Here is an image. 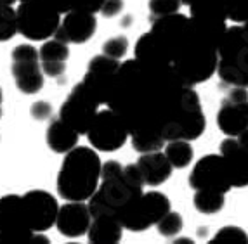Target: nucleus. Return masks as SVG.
<instances>
[{"instance_id": "obj_1", "label": "nucleus", "mask_w": 248, "mask_h": 244, "mask_svg": "<svg viewBox=\"0 0 248 244\" xmlns=\"http://www.w3.org/2000/svg\"><path fill=\"white\" fill-rule=\"evenodd\" d=\"M132 133H158L169 141L184 139L205 118L196 90L184 85L170 64L139 59L122 62L108 100Z\"/></svg>"}, {"instance_id": "obj_2", "label": "nucleus", "mask_w": 248, "mask_h": 244, "mask_svg": "<svg viewBox=\"0 0 248 244\" xmlns=\"http://www.w3.org/2000/svg\"><path fill=\"white\" fill-rule=\"evenodd\" d=\"M99 154L94 147L77 145L64 154L62 165L59 168L56 189L64 201H89L101 180Z\"/></svg>"}, {"instance_id": "obj_3", "label": "nucleus", "mask_w": 248, "mask_h": 244, "mask_svg": "<svg viewBox=\"0 0 248 244\" xmlns=\"http://www.w3.org/2000/svg\"><path fill=\"white\" fill-rule=\"evenodd\" d=\"M142 187L144 180L137 165L124 166V173L120 177L101 180L97 190L89 198L87 203L92 218L99 215H115L118 208L144 192Z\"/></svg>"}, {"instance_id": "obj_4", "label": "nucleus", "mask_w": 248, "mask_h": 244, "mask_svg": "<svg viewBox=\"0 0 248 244\" xmlns=\"http://www.w3.org/2000/svg\"><path fill=\"white\" fill-rule=\"evenodd\" d=\"M217 76L229 88H248V33L243 25L226 29L219 45Z\"/></svg>"}, {"instance_id": "obj_5", "label": "nucleus", "mask_w": 248, "mask_h": 244, "mask_svg": "<svg viewBox=\"0 0 248 244\" xmlns=\"http://www.w3.org/2000/svg\"><path fill=\"white\" fill-rule=\"evenodd\" d=\"M170 211V199L160 190H148L118 208L115 215L127 230L144 232Z\"/></svg>"}, {"instance_id": "obj_6", "label": "nucleus", "mask_w": 248, "mask_h": 244, "mask_svg": "<svg viewBox=\"0 0 248 244\" xmlns=\"http://www.w3.org/2000/svg\"><path fill=\"white\" fill-rule=\"evenodd\" d=\"M42 232L28 227L23 196L7 194L0 198V244H47Z\"/></svg>"}, {"instance_id": "obj_7", "label": "nucleus", "mask_w": 248, "mask_h": 244, "mask_svg": "<svg viewBox=\"0 0 248 244\" xmlns=\"http://www.w3.org/2000/svg\"><path fill=\"white\" fill-rule=\"evenodd\" d=\"M17 29L31 42H46L54 37L61 25L62 14L47 0H28L17 7Z\"/></svg>"}, {"instance_id": "obj_8", "label": "nucleus", "mask_w": 248, "mask_h": 244, "mask_svg": "<svg viewBox=\"0 0 248 244\" xmlns=\"http://www.w3.org/2000/svg\"><path fill=\"white\" fill-rule=\"evenodd\" d=\"M97 113H99V102L83 85V82H80L71 88L66 100L61 104L59 118L73 130H77L80 135H87Z\"/></svg>"}, {"instance_id": "obj_9", "label": "nucleus", "mask_w": 248, "mask_h": 244, "mask_svg": "<svg viewBox=\"0 0 248 244\" xmlns=\"http://www.w3.org/2000/svg\"><path fill=\"white\" fill-rule=\"evenodd\" d=\"M128 135L130 132H128L127 125L111 108L101 109L95 115L87 132L91 145L95 151H103V153H113V151L124 147Z\"/></svg>"}, {"instance_id": "obj_10", "label": "nucleus", "mask_w": 248, "mask_h": 244, "mask_svg": "<svg viewBox=\"0 0 248 244\" xmlns=\"http://www.w3.org/2000/svg\"><path fill=\"white\" fill-rule=\"evenodd\" d=\"M189 187L195 190H219L228 194L232 189V182L222 154H207L198 159L189 173Z\"/></svg>"}, {"instance_id": "obj_11", "label": "nucleus", "mask_w": 248, "mask_h": 244, "mask_svg": "<svg viewBox=\"0 0 248 244\" xmlns=\"http://www.w3.org/2000/svg\"><path fill=\"white\" fill-rule=\"evenodd\" d=\"M217 127L228 137H238L248 129V90L231 87L217 111Z\"/></svg>"}, {"instance_id": "obj_12", "label": "nucleus", "mask_w": 248, "mask_h": 244, "mask_svg": "<svg viewBox=\"0 0 248 244\" xmlns=\"http://www.w3.org/2000/svg\"><path fill=\"white\" fill-rule=\"evenodd\" d=\"M118 70H120V61L106 54L94 56L89 61L87 73H85L82 82L99 104H108V100H109L113 82H115Z\"/></svg>"}, {"instance_id": "obj_13", "label": "nucleus", "mask_w": 248, "mask_h": 244, "mask_svg": "<svg viewBox=\"0 0 248 244\" xmlns=\"http://www.w3.org/2000/svg\"><path fill=\"white\" fill-rule=\"evenodd\" d=\"M23 206L28 227L33 232H46L47 229L56 225V218L61 208L50 192L40 189L23 194Z\"/></svg>"}, {"instance_id": "obj_14", "label": "nucleus", "mask_w": 248, "mask_h": 244, "mask_svg": "<svg viewBox=\"0 0 248 244\" xmlns=\"http://www.w3.org/2000/svg\"><path fill=\"white\" fill-rule=\"evenodd\" d=\"M97 29L95 14L83 13V11H70L61 19L58 31L54 33V38L64 42V43H85L94 37Z\"/></svg>"}, {"instance_id": "obj_15", "label": "nucleus", "mask_w": 248, "mask_h": 244, "mask_svg": "<svg viewBox=\"0 0 248 244\" xmlns=\"http://www.w3.org/2000/svg\"><path fill=\"white\" fill-rule=\"evenodd\" d=\"M91 222L92 213L89 210V204H85L83 201H70L59 208L56 229L61 236L75 239L87 234Z\"/></svg>"}, {"instance_id": "obj_16", "label": "nucleus", "mask_w": 248, "mask_h": 244, "mask_svg": "<svg viewBox=\"0 0 248 244\" xmlns=\"http://www.w3.org/2000/svg\"><path fill=\"white\" fill-rule=\"evenodd\" d=\"M220 154L228 165L232 187H248V151L240 144L238 137H228L220 142Z\"/></svg>"}, {"instance_id": "obj_17", "label": "nucleus", "mask_w": 248, "mask_h": 244, "mask_svg": "<svg viewBox=\"0 0 248 244\" xmlns=\"http://www.w3.org/2000/svg\"><path fill=\"white\" fill-rule=\"evenodd\" d=\"M136 165L142 175L144 186L148 187H156L165 184L172 175V170H174L167 154L161 153V151L141 154Z\"/></svg>"}, {"instance_id": "obj_18", "label": "nucleus", "mask_w": 248, "mask_h": 244, "mask_svg": "<svg viewBox=\"0 0 248 244\" xmlns=\"http://www.w3.org/2000/svg\"><path fill=\"white\" fill-rule=\"evenodd\" d=\"M13 76L16 82V87L21 94L33 95L38 94L44 87V70H42L40 59L31 61H13Z\"/></svg>"}, {"instance_id": "obj_19", "label": "nucleus", "mask_w": 248, "mask_h": 244, "mask_svg": "<svg viewBox=\"0 0 248 244\" xmlns=\"http://www.w3.org/2000/svg\"><path fill=\"white\" fill-rule=\"evenodd\" d=\"M124 229L116 215H99L92 218L87 237L94 244H116L124 237Z\"/></svg>"}, {"instance_id": "obj_20", "label": "nucleus", "mask_w": 248, "mask_h": 244, "mask_svg": "<svg viewBox=\"0 0 248 244\" xmlns=\"http://www.w3.org/2000/svg\"><path fill=\"white\" fill-rule=\"evenodd\" d=\"M78 139H80V133L71 129L68 123H64L61 118H56V120L50 121L46 133L47 145L56 154L70 153L73 147H77Z\"/></svg>"}, {"instance_id": "obj_21", "label": "nucleus", "mask_w": 248, "mask_h": 244, "mask_svg": "<svg viewBox=\"0 0 248 244\" xmlns=\"http://www.w3.org/2000/svg\"><path fill=\"white\" fill-rule=\"evenodd\" d=\"M134 54H136V59L142 62H149V64H170V59L167 57L163 47L158 43V40L151 31L139 37L136 47H134Z\"/></svg>"}, {"instance_id": "obj_22", "label": "nucleus", "mask_w": 248, "mask_h": 244, "mask_svg": "<svg viewBox=\"0 0 248 244\" xmlns=\"http://www.w3.org/2000/svg\"><path fill=\"white\" fill-rule=\"evenodd\" d=\"M191 17L205 21H228V0H195L189 5Z\"/></svg>"}, {"instance_id": "obj_23", "label": "nucleus", "mask_w": 248, "mask_h": 244, "mask_svg": "<svg viewBox=\"0 0 248 244\" xmlns=\"http://www.w3.org/2000/svg\"><path fill=\"white\" fill-rule=\"evenodd\" d=\"M163 153L167 154V158L170 159V163H172V166L175 170H182L189 166L193 158H195V149L191 145V141H182V139L169 141L165 144Z\"/></svg>"}, {"instance_id": "obj_24", "label": "nucleus", "mask_w": 248, "mask_h": 244, "mask_svg": "<svg viewBox=\"0 0 248 244\" xmlns=\"http://www.w3.org/2000/svg\"><path fill=\"white\" fill-rule=\"evenodd\" d=\"M224 196L226 194L219 190H195L193 204L202 215H215L224 208V203H226Z\"/></svg>"}, {"instance_id": "obj_25", "label": "nucleus", "mask_w": 248, "mask_h": 244, "mask_svg": "<svg viewBox=\"0 0 248 244\" xmlns=\"http://www.w3.org/2000/svg\"><path fill=\"white\" fill-rule=\"evenodd\" d=\"M62 16L70 11H83V13H101L104 0H47Z\"/></svg>"}, {"instance_id": "obj_26", "label": "nucleus", "mask_w": 248, "mask_h": 244, "mask_svg": "<svg viewBox=\"0 0 248 244\" xmlns=\"http://www.w3.org/2000/svg\"><path fill=\"white\" fill-rule=\"evenodd\" d=\"M38 52H40V62H66L70 57L68 43L54 37L44 42Z\"/></svg>"}, {"instance_id": "obj_27", "label": "nucleus", "mask_w": 248, "mask_h": 244, "mask_svg": "<svg viewBox=\"0 0 248 244\" xmlns=\"http://www.w3.org/2000/svg\"><path fill=\"white\" fill-rule=\"evenodd\" d=\"M130 142H132L134 151H137L139 154H146L161 151L165 147L167 139L163 135H158V133H132Z\"/></svg>"}, {"instance_id": "obj_28", "label": "nucleus", "mask_w": 248, "mask_h": 244, "mask_svg": "<svg viewBox=\"0 0 248 244\" xmlns=\"http://www.w3.org/2000/svg\"><path fill=\"white\" fill-rule=\"evenodd\" d=\"M19 33L17 29V13L13 5H2L0 7V42H7Z\"/></svg>"}, {"instance_id": "obj_29", "label": "nucleus", "mask_w": 248, "mask_h": 244, "mask_svg": "<svg viewBox=\"0 0 248 244\" xmlns=\"http://www.w3.org/2000/svg\"><path fill=\"white\" fill-rule=\"evenodd\" d=\"M210 244H248V234L236 225H226L210 239Z\"/></svg>"}, {"instance_id": "obj_30", "label": "nucleus", "mask_w": 248, "mask_h": 244, "mask_svg": "<svg viewBox=\"0 0 248 244\" xmlns=\"http://www.w3.org/2000/svg\"><path fill=\"white\" fill-rule=\"evenodd\" d=\"M182 225H184V220H182L181 213L170 210L163 218L156 224V230L160 236L163 237H175L179 232L182 230Z\"/></svg>"}, {"instance_id": "obj_31", "label": "nucleus", "mask_w": 248, "mask_h": 244, "mask_svg": "<svg viewBox=\"0 0 248 244\" xmlns=\"http://www.w3.org/2000/svg\"><path fill=\"white\" fill-rule=\"evenodd\" d=\"M182 2L181 0H149L148 9H149V19L153 23L155 19L163 16H170V14L179 13Z\"/></svg>"}, {"instance_id": "obj_32", "label": "nucleus", "mask_w": 248, "mask_h": 244, "mask_svg": "<svg viewBox=\"0 0 248 244\" xmlns=\"http://www.w3.org/2000/svg\"><path fill=\"white\" fill-rule=\"evenodd\" d=\"M128 52V40L124 35H118V37L108 38L103 43V54L109 56L113 59H124L125 54Z\"/></svg>"}, {"instance_id": "obj_33", "label": "nucleus", "mask_w": 248, "mask_h": 244, "mask_svg": "<svg viewBox=\"0 0 248 244\" xmlns=\"http://www.w3.org/2000/svg\"><path fill=\"white\" fill-rule=\"evenodd\" d=\"M228 19L243 25L248 21V0H228Z\"/></svg>"}, {"instance_id": "obj_34", "label": "nucleus", "mask_w": 248, "mask_h": 244, "mask_svg": "<svg viewBox=\"0 0 248 244\" xmlns=\"http://www.w3.org/2000/svg\"><path fill=\"white\" fill-rule=\"evenodd\" d=\"M11 57L13 61H31V59H40V52L31 43H21L13 49Z\"/></svg>"}, {"instance_id": "obj_35", "label": "nucleus", "mask_w": 248, "mask_h": 244, "mask_svg": "<svg viewBox=\"0 0 248 244\" xmlns=\"http://www.w3.org/2000/svg\"><path fill=\"white\" fill-rule=\"evenodd\" d=\"M30 115H31L33 120H38V121L49 120L50 116H52V104L47 102V100H38V102L31 104Z\"/></svg>"}, {"instance_id": "obj_36", "label": "nucleus", "mask_w": 248, "mask_h": 244, "mask_svg": "<svg viewBox=\"0 0 248 244\" xmlns=\"http://www.w3.org/2000/svg\"><path fill=\"white\" fill-rule=\"evenodd\" d=\"M124 173V166L118 161H106L103 163V168H101V180H108V178H115L120 177Z\"/></svg>"}, {"instance_id": "obj_37", "label": "nucleus", "mask_w": 248, "mask_h": 244, "mask_svg": "<svg viewBox=\"0 0 248 244\" xmlns=\"http://www.w3.org/2000/svg\"><path fill=\"white\" fill-rule=\"evenodd\" d=\"M124 11V0H104L101 14L104 17H115Z\"/></svg>"}, {"instance_id": "obj_38", "label": "nucleus", "mask_w": 248, "mask_h": 244, "mask_svg": "<svg viewBox=\"0 0 248 244\" xmlns=\"http://www.w3.org/2000/svg\"><path fill=\"white\" fill-rule=\"evenodd\" d=\"M42 70H44L46 76L59 78L61 75L66 73V62H42Z\"/></svg>"}, {"instance_id": "obj_39", "label": "nucleus", "mask_w": 248, "mask_h": 244, "mask_svg": "<svg viewBox=\"0 0 248 244\" xmlns=\"http://www.w3.org/2000/svg\"><path fill=\"white\" fill-rule=\"evenodd\" d=\"M238 141H240V144L248 151V129L245 130L243 133H240V135H238Z\"/></svg>"}, {"instance_id": "obj_40", "label": "nucleus", "mask_w": 248, "mask_h": 244, "mask_svg": "<svg viewBox=\"0 0 248 244\" xmlns=\"http://www.w3.org/2000/svg\"><path fill=\"white\" fill-rule=\"evenodd\" d=\"M174 243H177V244H193V241L187 239V237H177Z\"/></svg>"}, {"instance_id": "obj_41", "label": "nucleus", "mask_w": 248, "mask_h": 244, "mask_svg": "<svg viewBox=\"0 0 248 244\" xmlns=\"http://www.w3.org/2000/svg\"><path fill=\"white\" fill-rule=\"evenodd\" d=\"M14 2H17V0H0V7L2 5H13Z\"/></svg>"}, {"instance_id": "obj_42", "label": "nucleus", "mask_w": 248, "mask_h": 244, "mask_svg": "<svg viewBox=\"0 0 248 244\" xmlns=\"http://www.w3.org/2000/svg\"><path fill=\"white\" fill-rule=\"evenodd\" d=\"M2 99H4V95H2V88H0V116H2Z\"/></svg>"}, {"instance_id": "obj_43", "label": "nucleus", "mask_w": 248, "mask_h": 244, "mask_svg": "<svg viewBox=\"0 0 248 244\" xmlns=\"http://www.w3.org/2000/svg\"><path fill=\"white\" fill-rule=\"evenodd\" d=\"M181 2H182V5H191L195 0H181Z\"/></svg>"}, {"instance_id": "obj_44", "label": "nucleus", "mask_w": 248, "mask_h": 244, "mask_svg": "<svg viewBox=\"0 0 248 244\" xmlns=\"http://www.w3.org/2000/svg\"><path fill=\"white\" fill-rule=\"evenodd\" d=\"M243 26H245V29H247V33H248V21H247V23H243Z\"/></svg>"}, {"instance_id": "obj_45", "label": "nucleus", "mask_w": 248, "mask_h": 244, "mask_svg": "<svg viewBox=\"0 0 248 244\" xmlns=\"http://www.w3.org/2000/svg\"><path fill=\"white\" fill-rule=\"evenodd\" d=\"M19 2H28V0H19Z\"/></svg>"}]
</instances>
